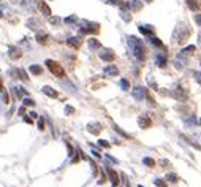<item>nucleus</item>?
I'll list each match as a JSON object with an SVG mask.
<instances>
[{
  "mask_svg": "<svg viewBox=\"0 0 201 187\" xmlns=\"http://www.w3.org/2000/svg\"><path fill=\"white\" fill-rule=\"evenodd\" d=\"M154 184H155L157 187H168V186L165 184V182L162 181V179H155V181H154Z\"/></svg>",
  "mask_w": 201,
  "mask_h": 187,
  "instance_id": "36",
  "label": "nucleus"
},
{
  "mask_svg": "<svg viewBox=\"0 0 201 187\" xmlns=\"http://www.w3.org/2000/svg\"><path fill=\"white\" fill-rule=\"evenodd\" d=\"M65 114H67V116H71V114H75V108L70 106V105H67V106H65Z\"/></svg>",
  "mask_w": 201,
  "mask_h": 187,
  "instance_id": "33",
  "label": "nucleus"
},
{
  "mask_svg": "<svg viewBox=\"0 0 201 187\" xmlns=\"http://www.w3.org/2000/svg\"><path fill=\"white\" fill-rule=\"evenodd\" d=\"M41 90H43V94H45V95H48V97H51V98H57L59 97V92L56 89H52L51 86H45Z\"/></svg>",
  "mask_w": 201,
  "mask_h": 187,
  "instance_id": "12",
  "label": "nucleus"
},
{
  "mask_svg": "<svg viewBox=\"0 0 201 187\" xmlns=\"http://www.w3.org/2000/svg\"><path fill=\"white\" fill-rule=\"evenodd\" d=\"M193 76H195V79L201 84V73H200V71H193Z\"/></svg>",
  "mask_w": 201,
  "mask_h": 187,
  "instance_id": "39",
  "label": "nucleus"
},
{
  "mask_svg": "<svg viewBox=\"0 0 201 187\" xmlns=\"http://www.w3.org/2000/svg\"><path fill=\"white\" fill-rule=\"evenodd\" d=\"M22 117H24V121L27 122V124H33V119L32 117H29V116H22Z\"/></svg>",
  "mask_w": 201,
  "mask_h": 187,
  "instance_id": "42",
  "label": "nucleus"
},
{
  "mask_svg": "<svg viewBox=\"0 0 201 187\" xmlns=\"http://www.w3.org/2000/svg\"><path fill=\"white\" fill-rule=\"evenodd\" d=\"M143 164L146 165V166H149V168H152V166H155V160H154V159H150V157H144L143 159Z\"/></svg>",
  "mask_w": 201,
  "mask_h": 187,
  "instance_id": "22",
  "label": "nucleus"
},
{
  "mask_svg": "<svg viewBox=\"0 0 201 187\" xmlns=\"http://www.w3.org/2000/svg\"><path fill=\"white\" fill-rule=\"evenodd\" d=\"M18 114H19L21 117H22V116H25V106H24V105H22V106L18 110Z\"/></svg>",
  "mask_w": 201,
  "mask_h": 187,
  "instance_id": "38",
  "label": "nucleus"
},
{
  "mask_svg": "<svg viewBox=\"0 0 201 187\" xmlns=\"http://www.w3.org/2000/svg\"><path fill=\"white\" fill-rule=\"evenodd\" d=\"M195 122H196L195 114H190V117H187V119H185V124H187V125H193Z\"/></svg>",
  "mask_w": 201,
  "mask_h": 187,
  "instance_id": "29",
  "label": "nucleus"
},
{
  "mask_svg": "<svg viewBox=\"0 0 201 187\" xmlns=\"http://www.w3.org/2000/svg\"><path fill=\"white\" fill-rule=\"evenodd\" d=\"M45 63H46V67H48V70L51 71L54 76H57V78H65V70L62 68V65H60L59 62H56V60H52V59H46Z\"/></svg>",
  "mask_w": 201,
  "mask_h": 187,
  "instance_id": "2",
  "label": "nucleus"
},
{
  "mask_svg": "<svg viewBox=\"0 0 201 187\" xmlns=\"http://www.w3.org/2000/svg\"><path fill=\"white\" fill-rule=\"evenodd\" d=\"M11 76L13 78H19L21 81H24V83H27L29 81V76H27V71H25L24 68H13L11 71Z\"/></svg>",
  "mask_w": 201,
  "mask_h": 187,
  "instance_id": "4",
  "label": "nucleus"
},
{
  "mask_svg": "<svg viewBox=\"0 0 201 187\" xmlns=\"http://www.w3.org/2000/svg\"><path fill=\"white\" fill-rule=\"evenodd\" d=\"M165 179H166V181H169V182H177V181H179V178H177L176 173H168V175L165 176Z\"/></svg>",
  "mask_w": 201,
  "mask_h": 187,
  "instance_id": "21",
  "label": "nucleus"
},
{
  "mask_svg": "<svg viewBox=\"0 0 201 187\" xmlns=\"http://www.w3.org/2000/svg\"><path fill=\"white\" fill-rule=\"evenodd\" d=\"M76 21H78V18H76L75 14H73V16H68V18H65V24H75Z\"/></svg>",
  "mask_w": 201,
  "mask_h": 187,
  "instance_id": "32",
  "label": "nucleus"
},
{
  "mask_svg": "<svg viewBox=\"0 0 201 187\" xmlns=\"http://www.w3.org/2000/svg\"><path fill=\"white\" fill-rule=\"evenodd\" d=\"M100 59L105 60V62H113L116 59V54L113 49H103V51H100Z\"/></svg>",
  "mask_w": 201,
  "mask_h": 187,
  "instance_id": "5",
  "label": "nucleus"
},
{
  "mask_svg": "<svg viewBox=\"0 0 201 187\" xmlns=\"http://www.w3.org/2000/svg\"><path fill=\"white\" fill-rule=\"evenodd\" d=\"M128 46H130V51L133 52V56L136 57V60L143 62L144 57H146V48H144L141 40L133 37V35H130L128 37Z\"/></svg>",
  "mask_w": 201,
  "mask_h": 187,
  "instance_id": "1",
  "label": "nucleus"
},
{
  "mask_svg": "<svg viewBox=\"0 0 201 187\" xmlns=\"http://www.w3.org/2000/svg\"><path fill=\"white\" fill-rule=\"evenodd\" d=\"M2 100H3V103H6V105L10 103V95H8L6 90H5V92H2Z\"/></svg>",
  "mask_w": 201,
  "mask_h": 187,
  "instance_id": "35",
  "label": "nucleus"
},
{
  "mask_svg": "<svg viewBox=\"0 0 201 187\" xmlns=\"http://www.w3.org/2000/svg\"><path fill=\"white\" fill-rule=\"evenodd\" d=\"M98 146H102V148H109V143L108 141H105V140H98Z\"/></svg>",
  "mask_w": 201,
  "mask_h": 187,
  "instance_id": "37",
  "label": "nucleus"
},
{
  "mask_svg": "<svg viewBox=\"0 0 201 187\" xmlns=\"http://www.w3.org/2000/svg\"><path fill=\"white\" fill-rule=\"evenodd\" d=\"M155 60H157V65L158 67H165L166 65V57L165 56H157Z\"/></svg>",
  "mask_w": 201,
  "mask_h": 187,
  "instance_id": "23",
  "label": "nucleus"
},
{
  "mask_svg": "<svg viewBox=\"0 0 201 187\" xmlns=\"http://www.w3.org/2000/svg\"><path fill=\"white\" fill-rule=\"evenodd\" d=\"M195 51H196V48L193 46V45H190V46H187L184 51H180V56H182V57H185V56H192V54L195 52Z\"/></svg>",
  "mask_w": 201,
  "mask_h": 187,
  "instance_id": "18",
  "label": "nucleus"
},
{
  "mask_svg": "<svg viewBox=\"0 0 201 187\" xmlns=\"http://www.w3.org/2000/svg\"><path fill=\"white\" fill-rule=\"evenodd\" d=\"M87 45H89V48H90L92 51H98L100 48H102V43H100L97 38H89V41H87Z\"/></svg>",
  "mask_w": 201,
  "mask_h": 187,
  "instance_id": "15",
  "label": "nucleus"
},
{
  "mask_svg": "<svg viewBox=\"0 0 201 187\" xmlns=\"http://www.w3.org/2000/svg\"><path fill=\"white\" fill-rule=\"evenodd\" d=\"M132 94H133V97H135L138 101H141L143 98L146 97V90H144V87H139V86H138V87H135Z\"/></svg>",
  "mask_w": 201,
  "mask_h": 187,
  "instance_id": "11",
  "label": "nucleus"
},
{
  "mask_svg": "<svg viewBox=\"0 0 201 187\" xmlns=\"http://www.w3.org/2000/svg\"><path fill=\"white\" fill-rule=\"evenodd\" d=\"M106 173H108V176H109V181H111V184L114 186V187L119 186V182H120L119 175H117V173L111 168V166H106Z\"/></svg>",
  "mask_w": 201,
  "mask_h": 187,
  "instance_id": "6",
  "label": "nucleus"
},
{
  "mask_svg": "<svg viewBox=\"0 0 201 187\" xmlns=\"http://www.w3.org/2000/svg\"><path fill=\"white\" fill-rule=\"evenodd\" d=\"M130 8H132L133 11H138V10L141 8V2H139V0H133V2L130 3Z\"/></svg>",
  "mask_w": 201,
  "mask_h": 187,
  "instance_id": "26",
  "label": "nucleus"
},
{
  "mask_svg": "<svg viewBox=\"0 0 201 187\" xmlns=\"http://www.w3.org/2000/svg\"><path fill=\"white\" fill-rule=\"evenodd\" d=\"M195 22L198 24V26H201V14H196L195 16Z\"/></svg>",
  "mask_w": 201,
  "mask_h": 187,
  "instance_id": "43",
  "label": "nucleus"
},
{
  "mask_svg": "<svg viewBox=\"0 0 201 187\" xmlns=\"http://www.w3.org/2000/svg\"><path fill=\"white\" fill-rule=\"evenodd\" d=\"M92 154L95 155L97 159H100V157H102V154H100V151H97V149H92Z\"/></svg>",
  "mask_w": 201,
  "mask_h": 187,
  "instance_id": "41",
  "label": "nucleus"
},
{
  "mask_svg": "<svg viewBox=\"0 0 201 187\" xmlns=\"http://www.w3.org/2000/svg\"><path fill=\"white\" fill-rule=\"evenodd\" d=\"M146 2H152V0H146Z\"/></svg>",
  "mask_w": 201,
  "mask_h": 187,
  "instance_id": "48",
  "label": "nucleus"
},
{
  "mask_svg": "<svg viewBox=\"0 0 201 187\" xmlns=\"http://www.w3.org/2000/svg\"><path fill=\"white\" fill-rule=\"evenodd\" d=\"M22 105H24V106H35V100L30 97H25L24 100H22Z\"/></svg>",
  "mask_w": 201,
  "mask_h": 187,
  "instance_id": "25",
  "label": "nucleus"
},
{
  "mask_svg": "<svg viewBox=\"0 0 201 187\" xmlns=\"http://www.w3.org/2000/svg\"><path fill=\"white\" fill-rule=\"evenodd\" d=\"M87 132H90L92 135H98L100 132H102V125H100L98 122H90V124L87 125Z\"/></svg>",
  "mask_w": 201,
  "mask_h": 187,
  "instance_id": "10",
  "label": "nucleus"
},
{
  "mask_svg": "<svg viewBox=\"0 0 201 187\" xmlns=\"http://www.w3.org/2000/svg\"><path fill=\"white\" fill-rule=\"evenodd\" d=\"M67 148H68V155L75 154V151H73V148H71V144H70V143H67Z\"/></svg>",
  "mask_w": 201,
  "mask_h": 187,
  "instance_id": "40",
  "label": "nucleus"
},
{
  "mask_svg": "<svg viewBox=\"0 0 201 187\" xmlns=\"http://www.w3.org/2000/svg\"><path fill=\"white\" fill-rule=\"evenodd\" d=\"M150 43H152V45L154 46H158V48H163V43L162 41H160V40L158 38H157V37H154V35H150Z\"/></svg>",
  "mask_w": 201,
  "mask_h": 187,
  "instance_id": "24",
  "label": "nucleus"
},
{
  "mask_svg": "<svg viewBox=\"0 0 201 187\" xmlns=\"http://www.w3.org/2000/svg\"><path fill=\"white\" fill-rule=\"evenodd\" d=\"M30 73L32 75H36V76H40V75H43V68L38 65V63H32V65L29 67Z\"/></svg>",
  "mask_w": 201,
  "mask_h": 187,
  "instance_id": "16",
  "label": "nucleus"
},
{
  "mask_svg": "<svg viewBox=\"0 0 201 187\" xmlns=\"http://www.w3.org/2000/svg\"><path fill=\"white\" fill-rule=\"evenodd\" d=\"M27 26H29V29H32V30H35L36 27H38V21H36V19H29L27 21Z\"/></svg>",
  "mask_w": 201,
  "mask_h": 187,
  "instance_id": "27",
  "label": "nucleus"
},
{
  "mask_svg": "<svg viewBox=\"0 0 201 187\" xmlns=\"http://www.w3.org/2000/svg\"><path fill=\"white\" fill-rule=\"evenodd\" d=\"M13 90L16 92L18 98H22V97H27V90L24 89L22 86H18V87H13Z\"/></svg>",
  "mask_w": 201,
  "mask_h": 187,
  "instance_id": "17",
  "label": "nucleus"
},
{
  "mask_svg": "<svg viewBox=\"0 0 201 187\" xmlns=\"http://www.w3.org/2000/svg\"><path fill=\"white\" fill-rule=\"evenodd\" d=\"M138 124L141 128H149L150 125H152V121L149 119V116H146V114H141V116L138 117Z\"/></svg>",
  "mask_w": 201,
  "mask_h": 187,
  "instance_id": "9",
  "label": "nucleus"
},
{
  "mask_svg": "<svg viewBox=\"0 0 201 187\" xmlns=\"http://www.w3.org/2000/svg\"><path fill=\"white\" fill-rule=\"evenodd\" d=\"M187 5H189L190 10H196V8H198V3H196L195 0H187Z\"/></svg>",
  "mask_w": 201,
  "mask_h": 187,
  "instance_id": "31",
  "label": "nucleus"
},
{
  "mask_svg": "<svg viewBox=\"0 0 201 187\" xmlns=\"http://www.w3.org/2000/svg\"><path fill=\"white\" fill-rule=\"evenodd\" d=\"M67 45H68L70 48L79 49V46L82 45V40L79 38V37H70V38H67Z\"/></svg>",
  "mask_w": 201,
  "mask_h": 187,
  "instance_id": "8",
  "label": "nucleus"
},
{
  "mask_svg": "<svg viewBox=\"0 0 201 187\" xmlns=\"http://www.w3.org/2000/svg\"><path fill=\"white\" fill-rule=\"evenodd\" d=\"M59 21H60L59 18H51V19H49V22H51V24H57Z\"/></svg>",
  "mask_w": 201,
  "mask_h": 187,
  "instance_id": "45",
  "label": "nucleus"
},
{
  "mask_svg": "<svg viewBox=\"0 0 201 187\" xmlns=\"http://www.w3.org/2000/svg\"><path fill=\"white\" fill-rule=\"evenodd\" d=\"M100 30V26L97 22H89V21H84L82 26H79V32L82 35H89V33H97Z\"/></svg>",
  "mask_w": 201,
  "mask_h": 187,
  "instance_id": "3",
  "label": "nucleus"
},
{
  "mask_svg": "<svg viewBox=\"0 0 201 187\" xmlns=\"http://www.w3.org/2000/svg\"><path fill=\"white\" fill-rule=\"evenodd\" d=\"M200 124H201V119H200Z\"/></svg>",
  "mask_w": 201,
  "mask_h": 187,
  "instance_id": "49",
  "label": "nucleus"
},
{
  "mask_svg": "<svg viewBox=\"0 0 201 187\" xmlns=\"http://www.w3.org/2000/svg\"><path fill=\"white\" fill-rule=\"evenodd\" d=\"M114 130L117 132V133H120V135H122L123 138H130V135H128V133H125V132H123L122 128H119V127H117V125H114Z\"/></svg>",
  "mask_w": 201,
  "mask_h": 187,
  "instance_id": "34",
  "label": "nucleus"
},
{
  "mask_svg": "<svg viewBox=\"0 0 201 187\" xmlns=\"http://www.w3.org/2000/svg\"><path fill=\"white\" fill-rule=\"evenodd\" d=\"M36 125H38V130H45V117H38V124H36Z\"/></svg>",
  "mask_w": 201,
  "mask_h": 187,
  "instance_id": "30",
  "label": "nucleus"
},
{
  "mask_svg": "<svg viewBox=\"0 0 201 187\" xmlns=\"http://www.w3.org/2000/svg\"><path fill=\"white\" fill-rule=\"evenodd\" d=\"M8 56H10V59H13V60H19L22 57V51L16 46H10L8 48Z\"/></svg>",
  "mask_w": 201,
  "mask_h": 187,
  "instance_id": "7",
  "label": "nucleus"
},
{
  "mask_svg": "<svg viewBox=\"0 0 201 187\" xmlns=\"http://www.w3.org/2000/svg\"><path fill=\"white\" fill-rule=\"evenodd\" d=\"M29 114H30V117H32V119H38V114H36L35 111H32V113H29Z\"/></svg>",
  "mask_w": 201,
  "mask_h": 187,
  "instance_id": "47",
  "label": "nucleus"
},
{
  "mask_svg": "<svg viewBox=\"0 0 201 187\" xmlns=\"http://www.w3.org/2000/svg\"><path fill=\"white\" fill-rule=\"evenodd\" d=\"M138 29H139V32H141L143 35H147V37H150L154 33V30L150 29V27H146V26H139Z\"/></svg>",
  "mask_w": 201,
  "mask_h": 187,
  "instance_id": "20",
  "label": "nucleus"
},
{
  "mask_svg": "<svg viewBox=\"0 0 201 187\" xmlns=\"http://www.w3.org/2000/svg\"><path fill=\"white\" fill-rule=\"evenodd\" d=\"M2 92H5V87H3V81H2V78H0V94Z\"/></svg>",
  "mask_w": 201,
  "mask_h": 187,
  "instance_id": "46",
  "label": "nucleus"
},
{
  "mask_svg": "<svg viewBox=\"0 0 201 187\" xmlns=\"http://www.w3.org/2000/svg\"><path fill=\"white\" fill-rule=\"evenodd\" d=\"M108 3H111V5H120V0H108Z\"/></svg>",
  "mask_w": 201,
  "mask_h": 187,
  "instance_id": "44",
  "label": "nucleus"
},
{
  "mask_svg": "<svg viewBox=\"0 0 201 187\" xmlns=\"http://www.w3.org/2000/svg\"><path fill=\"white\" fill-rule=\"evenodd\" d=\"M35 40H36V43H40V45H48V41H49V37H48V33H36V37H35Z\"/></svg>",
  "mask_w": 201,
  "mask_h": 187,
  "instance_id": "14",
  "label": "nucleus"
},
{
  "mask_svg": "<svg viewBox=\"0 0 201 187\" xmlns=\"http://www.w3.org/2000/svg\"><path fill=\"white\" fill-rule=\"evenodd\" d=\"M119 84H120V87H122L123 90H128V89H130V83L125 79V78H122V79L119 81Z\"/></svg>",
  "mask_w": 201,
  "mask_h": 187,
  "instance_id": "28",
  "label": "nucleus"
},
{
  "mask_svg": "<svg viewBox=\"0 0 201 187\" xmlns=\"http://www.w3.org/2000/svg\"><path fill=\"white\" fill-rule=\"evenodd\" d=\"M40 10H41V13L45 16H51V8H49L45 2H40Z\"/></svg>",
  "mask_w": 201,
  "mask_h": 187,
  "instance_id": "19",
  "label": "nucleus"
},
{
  "mask_svg": "<svg viewBox=\"0 0 201 187\" xmlns=\"http://www.w3.org/2000/svg\"><path fill=\"white\" fill-rule=\"evenodd\" d=\"M105 75L106 76H117L119 75V68L116 65H108V67H105Z\"/></svg>",
  "mask_w": 201,
  "mask_h": 187,
  "instance_id": "13",
  "label": "nucleus"
}]
</instances>
